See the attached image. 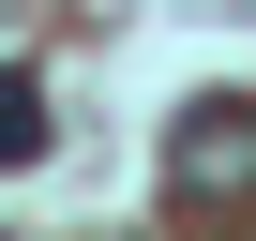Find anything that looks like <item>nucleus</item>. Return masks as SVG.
<instances>
[{"mask_svg":"<svg viewBox=\"0 0 256 241\" xmlns=\"http://www.w3.org/2000/svg\"><path fill=\"white\" fill-rule=\"evenodd\" d=\"M166 166H181V196H241V181H256V120H241V106H196Z\"/></svg>","mask_w":256,"mask_h":241,"instance_id":"f257e3e1","label":"nucleus"},{"mask_svg":"<svg viewBox=\"0 0 256 241\" xmlns=\"http://www.w3.org/2000/svg\"><path fill=\"white\" fill-rule=\"evenodd\" d=\"M46 136H60V120H46V76L0 60V166H46Z\"/></svg>","mask_w":256,"mask_h":241,"instance_id":"f03ea898","label":"nucleus"}]
</instances>
